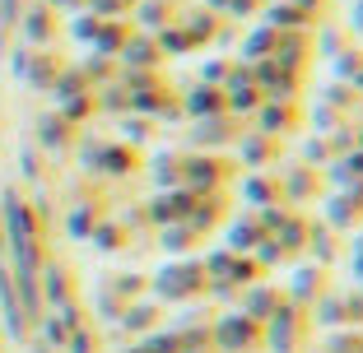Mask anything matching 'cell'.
<instances>
[{"label": "cell", "mask_w": 363, "mask_h": 353, "mask_svg": "<svg viewBox=\"0 0 363 353\" xmlns=\"http://www.w3.org/2000/svg\"><path fill=\"white\" fill-rule=\"evenodd\" d=\"M14 14H19V0H0V47H5V28L14 23Z\"/></svg>", "instance_id": "1"}, {"label": "cell", "mask_w": 363, "mask_h": 353, "mask_svg": "<svg viewBox=\"0 0 363 353\" xmlns=\"http://www.w3.org/2000/svg\"><path fill=\"white\" fill-rule=\"evenodd\" d=\"M0 237H5V233H0Z\"/></svg>", "instance_id": "2"}]
</instances>
